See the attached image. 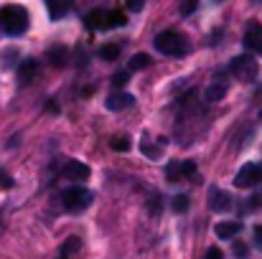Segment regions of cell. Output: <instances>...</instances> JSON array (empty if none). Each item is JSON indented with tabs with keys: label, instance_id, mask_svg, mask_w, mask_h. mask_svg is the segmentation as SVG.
Instances as JSON below:
<instances>
[{
	"label": "cell",
	"instance_id": "6da1fadb",
	"mask_svg": "<svg viewBox=\"0 0 262 259\" xmlns=\"http://www.w3.org/2000/svg\"><path fill=\"white\" fill-rule=\"evenodd\" d=\"M0 28L8 36H20L28 28V10L23 5H5V8H0Z\"/></svg>",
	"mask_w": 262,
	"mask_h": 259
},
{
	"label": "cell",
	"instance_id": "7a4b0ae2",
	"mask_svg": "<svg viewBox=\"0 0 262 259\" xmlns=\"http://www.w3.org/2000/svg\"><path fill=\"white\" fill-rule=\"evenodd\" d=\"M156 49L158 54H166V56H183L188 54V41L178 31H163L156 36Z\"/></svg>",
	"mask_w": 262,
	"mask_h": 259
},
{
	"label": "cell",
	"instance_id": "3957f363",
	"mask_svg": "<svg viewBox=\"0 0 262 259\" xmlns=\"http://www.w3.org/2000/svg\"><path fill=\"white\" fill-rule=\"evenodd\" d=\"M92 191H87L84 185H72V188H67L64 193H61V203H64V208L67 211H72V214H79V211H84L89 203H92Z\"/></svg>",
	"mask_w": 262,
	"mask_h": 259
},
{
	"label": "cell",
	"instance_id": "277c9868",
	"mask_svg": "<svg viewBox=\"0 0 262 259\" xmlns=\"http://www.w3.org/2000/svg\"><path fill=\"white\" fill-rule=\"evenodd\" d=\"M229 72H232V77L239 79V82H252V79L257 77V72H260V64H257V59H252L250 54H242V56L232 59Z\"/></svg>",
	"mask_w": 262,
	"mask_h": 259
},
{
	"label": "cell",
	"instance_id": "5b68a950",
	"mask_svg": "<svg viewBox=\"0 0 262 259\" xmlns=\"http://www.w3.org/2000/svg\"><path fill=\"white\" fill-rule=\"evenodd\" d=\"M196 173H199V166H196L193 160H178V163H171V166L166 168V175H168L171 183L191 180V178H196Z\"/></svg>",
	"mask_w": 262,
	"mask_h": 259
},
{
	"label": "cell",
	"instance_id": "8992f818",
	"mask_svg": "<svg viewBox=\"0 0 262 259\" xmlns=\"http://www.w3.org/2000/svg\"><path fill=\"white\" fill-rule=\"evenodd\" d=\"M260 178H262V166L247 163V166H242L239 173L234 175V185H237V188H252Z\"/></svg>",
	"mask_w": 262,
	"mask_h": 259
},
{
	"label": "cell",
	"instance_id": "52a82bcc",
	"mask_svg": "<svg viewBox=\"0 0 262 259\" xmlns=\"http://www.w3.org/2000/svg\"><path fill=\"white\" fill-rule=\"evenodd\" d=\"M209 208L211 211H216V214H227L229 208H232V198H229V193L227 191H222V188H209Z\"/></svg>",
	"mask_w": 262,
	"mask_h": 259
},
{
	"label": "cell",
	"instance_id": "ba28073f",
	"mask_svg": "<svg viewBox=\"0 0 262 259\" xmlns=\"http://www.w3.org/2000/svg\"><path fill=\"white\" fill-rule=\"evenodd\" d=\"M245 46L252 51V54H262V26L260 23H250L247 31H245Z\"/></svg>",
	"mask_w": 262,
	"mask_h": 259
},
{
	"label": "cell",
	"instance_id": "9c48e42d",
	"mask_svg": "<svg viewBox=\"0 0 262 259\" xmlns=\"http://www.w3.org/2000/svg\"><path fill=\"white\" fill-rule=\"evenodd\" d=\"M64 178L67 180H87L89 178V166H84L82 160H69L67 166H64Z\"/></svg>",
	"mask_w": 262,
	"mask_h": 259
},
{
	"label": "cell",
	"instance_id": "30bf717a",
	"mask_svg": "<svg viewBox=\"0 0 262 259\" xmlns=\"http://www.w3.org/2000/svg\"><path fill=\"white\" fill-rule=\"evenodd\" d=\"M107 109H112V112H120V109H127V107H133V97L130 94H125V91H112L110 97H107Z\"/></svg>",
	"mask_w": 262,
	"mask_h": 259
},
{
	"label": "cell",
	"instance_id": "8fae6325",
	"mask_svg": "<svg viewBox=\"0 0 262 259\" xmlns=\"http://www.w3.org/2000/svg\"><path fill=\"white\" fill-rule=\"evenodd\" d=\"M36 74H38L36 59H23L20 66H18V82H20V84H28L31 79H36Z\"/></svg>",
	"mask_w": 262,
	"mask_h": 259
},
{
	"label": "cell",
	"instance_id": "7c38bea8",
	"mask_svg": "<svg viewBox=\"0 0 262 259\" xmlns=\"http://www.w3.org/2000/svg\"><path fill=\"white\" fill-rule=\"evenodd\" d=\"M49 61H51V66L64 69V66L69 64V49H67V46H54V49H49Z\"/></svg>",
	"mask_w": 262,
	"mask_h": 259
},
{
	"label": "cell",
	"instance_id": "4fadbf2b",
	"mask_svg": "<svg viewBox=\"0 0 262 259\" xmlns=\"http://www.w3.org/2000/svg\"><path fill=\"white\" fill-rule=\"evenodd\" d=\"M242 231V224L239 221H222V224H216V229H214V234L219 237V239H232V237H237Z\"/></svg>",
	"mask_w": 262,
	"mask_h": 259
},
{
	"label": "cell",
	"instance_id": "5bb4252c",
	"mask_svg": "<svg viewBox=\"0 0 262 259\" xmlns=\"http://www.w3.org/2000/svg\"><path fill=\"white\" fill-rule=\"evenodd\" d=\"M79 247H82V242H79L77 237H69V239L59 247V257L56 259H72L77 252H79Z\"/></svg>",
	"mask_w": 262,
	"mask_h": 259
},
{
	"label": "cell",
	"instance_id": "9a60e30c",
	"mask_svg": "<svg viewBox=\"0 0 262 259\" xmlns=\"http://www.w3.org/2000/svg\"><path fill=\"white\" fill-rule=\"evenodd\" d=\"M46 5H49L51 18H54V20H59V18H64V13L72 8V0H46Z\"/></svg>",
	"mask_w": 262,
	"mask_h": 259
},
{
	"label": "cell",
	"instance_id": "2e32d148",
	"mask_svg": "<svg viewBox=\"0 0 262 259\" xmlns=\"http://www.w3.org/2000/svg\"><path fill=\"white\" fill-rule=\"evenodd\" d=\"M224 97H227V84H219V82L209 84L206 91H204V99H206V102H219V99H224Z\"/></svg>",
	"mask_w": 262,
	"mask_h": 259
},
{
	"label": "cell",
	"instance_id": "e0dca14e",
	"mask_svg": "<svg viewBox=\"0 0 262 259\" xmlns=\"http://www.w3.org/2000/svg\"><path fill=\"white\" fill-rule=\"evenodd\" d=\"M87 26L89 28H107V10H92L87 13Z\"/></svg>",
	"mask_w": 262,
	"mask_h": 259
},
{
	"label": "cell",
	"instance_id": "ac0fdd59",
	"mask_svg": "<svg viewBox=\"0 0 262 259\" xmlns=\"http://www.w3.org/2000/svg\"><path fill=\"white\" fill-rule=\"evenodd\" d=\"M127 23L125 10H107V28H122Z\"/></svg>",
	"mask_w": 262,
	"mask_h": 259
},
{
	"label": "cell",
	"instance_id": "d6986e66",
	"mask_svg": "<svg viewBox=\"0 0 262 259\" xmlns=\"http://www.w3.org/2000/svg\"><path fill=\"white\" fill-rule=\"evenodd\" d=\"M153 64V59L148 56V54H135L133 59H130V72H143V69H148Z\"/></svg>",
	"mask_w": 262,
	"mask_h": 259
},
{
	"label": "cell",
	"instance_id": "ffe728a7",
	"mask_svg": "<svg viewBox=\"0 0 262 259\" xmlns=\"http://www.w3.org/2000/svg\"><path fill=\"white\" fill-rule=\"evenodd\" d=\"M97 54H99V59H104V61H115V59L120 56V46H115V43H104Z\"/></svg>",
	"mask_w": 262,
	"mask_h": 259
},
{
	"label": "cell",
	"instance_id": "44dd1931",
	"mask_svg": "<svg viewBox=\"0 0 262 259\" xmlns=\"http://www.w3.org/2000/svg\"><path fill=\"white\" fill-rule=\"evenodd\" d=\"M173 211L176 214H186V211H188V196H176L173 198Z\"/></svg>",
	"mask_w": 262,
	"mask_h": 259
},
{
	"label": "cell",
	"instance_id": "7402d4cb",
	"mask_svg": "<svg viewBox=\"0 0 262 259\" xmlns=\"http://www.w3.org/2000/svg\"><path fill=\"white\" fill-rule=\"evenodd\" d=\"M112 150L127 153V150H130V140H127V137H115V140H112Z\"/></svg>",
	"mask_w": 262,
	"mask_h": 259
},
{
	"label": "cell",
	"instance_id": "603a6c76",
	"mask_svg": "<svg viewBox=\"0 0 262 259\" xmlns=\"http://www.w3.org/2000/svg\"><path fill=\"white\" fill-rule=\"evenodd\" d=\"M196 5H199V0H181V13L183 15H191L196 10Z\"/></svg>",
	"mask_w": 262,
	"mask_h": 259
},
{
	"label": "cell",
	"instance_id": "cb8c5ba5",
	"mask_svg": "<svg viewBox=\"0 0 262 259\" xmlns=\"http://www.w3.org/2000/svg\"><path fill=\"white\" fill-rule=\"evenodd\" d=\"M125 5L133 10V13H140L145 8V0H125Z\"/></svg>",
	"mask_w": 262,
	"mask_h": 259
},
{
	"label": "cell",
	"instance_id": "d4e9b609",
	"mask_svg": "<svg viewBox=\"0 0 262 259\" xmlns=\"http://www.w3.org/2000/svg\"><path fill=\"white\" fill-rule=\"evenodd\" d=\"M112 84L117 86V89L127 84V72H120V74H115V77H112Z\"/></svg>",
	"mask_w": 262,
	"mask_h": 259
},
{
	"label": "cell",
	"instance_id": "484cf974",
	"mask_svg": "<svg viewBox=\"0 0 262 259\" xmlns=\"http://www.w3.org/2000/svg\"><path fill=\"white\" fill-rule=\"evenodd\" d=\"M204 259H224V254H222V249L211 247V249H206V257Z\"/></svg>",
	"mask_w": 262,
	"mask_h": 259
},
{
	"label": "cell",
	"instance_id": "4316f807",
	"mask_svg": "<svg viewBox=\"0 0 262 259\" xmlns=\"http://www.w3.org/2000/svg\"><path fill=\"white\" fill-rule=\"evenodd\" d=\"M234 257L247 259V247H245V244H234Z\"/></svg>",
	"mask_w": 262,
	"mask_h": 259
},
{
	"label": "cell",
	"instance_id": "83f0119b",
	"mask_svg": "<svg viewBox=\"0 0 262 259\" xmlns=\"http://www.w3.org/2000/svg\"><path fill=\"white\" fill-rule=\"evenodd\" d=\"M255 242L262 247V226H257V229H255Z\"/></svg>",
	"mask_w": 262,
	"mask_h": 259
}]
</instances>
